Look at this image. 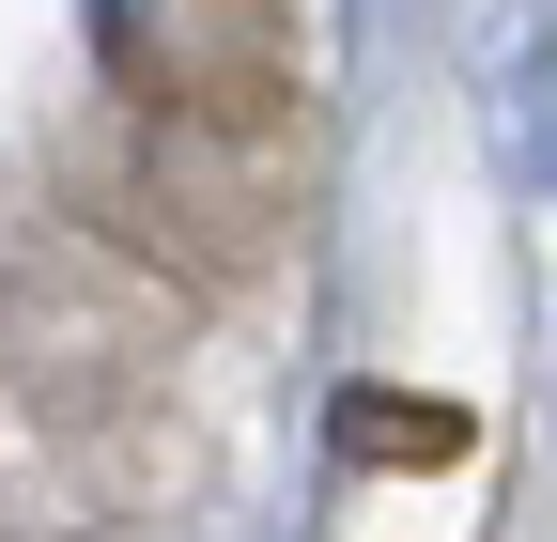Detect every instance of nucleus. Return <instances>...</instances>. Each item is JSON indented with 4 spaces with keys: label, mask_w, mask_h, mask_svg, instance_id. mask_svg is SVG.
I'll return each instance as SVG.
<instances>
[{
    "label": "nucleus",
    "mask_w": 557,
    "mask_h": 542,
    "mask_svg": "<svg viewBox=\"0 0 557 542\" xmlns=\"http://www.w3.org/2000/svg\"><path fill=\"white\" fill-rule=\"evenodd\" d=\"M341 449H418V465H449V449H465V403H387V387H341Z\"/></svg>",
    "instance_id": "1"
},
{
    "label": "nucleus",
    "mask_w": 557,
    "mask_h": 542,
    "mask_svg": "<svg viewBox=\"0 0 557 542\" xmlns=\"http://www.w3.org/2000/svg\"><path fill=\"white\" fill-rule=\"evenodd\" d=\"M94 47H109V62L139 47V0H94Z\"/></svg>",
    "instance_id": "2"
}]
</instances>
